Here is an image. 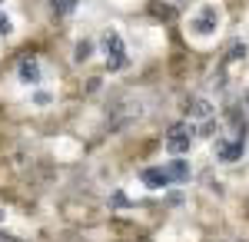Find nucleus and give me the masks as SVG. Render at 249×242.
Masks as SVG:
<instances>
[{
    "label": "nucleus",
    "mask_w": 249,
    "mask_h": 242,
    "mask_svg": "<svg viewBox=\"0 0 249 242\" xmlns=\"http://www.w3.org/2000/svg\"><path fill=\"white\" fill-rule=\"evenodd\" d=\"M77 63H83V60H90V56H93V43H90V40H80L77 43Z\"/></svg>",
    "instance_id": "nucleus-11"
},
{
    "label": "nucleus",
    "mask_w": 249,
    "mask_h": 242,
    "mask_svg": "<svg viewBox=\"0 0 249 242\" xmlns=\"http://www.w3.org/2000/svg\"><path fill=\"white\" fill-rule=\"evenodd\" d=\"M10 30H14V27H10V20L3 17V14H0V34H3V37H7V34H10Z\"/></svg>",
    "instance_id": "nucleus-13"
},
{
    "label": "nucleus",
    "mask_w": 249,
    "mask_h": 242,
    "mask_svg": "<svg viewBox=\"0 0 249 242\" xmlns=\"http://www.w3.org/2000/svg\"><path fill=\"white\" fill-rule=\"evenodd\" d=\"M243 143H246V139H236V143H226V139H216V156H219L223 163H236V159L243 156Z\"/></svg>",
    "instance_id": "nucleus-5"
},
{
    "label": "nucleus",
    "mask_w": 249,
    "mask_h": 242,
    "mask_svg": "<svg viewBox=\"0 0 249 242\" xmlns=\"http://www.w3.org/2000/svg\"><path fill=\"white\" fill-rule=\"evenodd\" d=\"M239 56H246V43H232L230 53H226V60H239Z\"/></svg>",
    "instance_id": "nucleus-12"
},
{
    "label": "nucleus",
    "mask_w": 249,
    "mask_h": 242,
    "mask_svg": "<svg viewBox=\"0 0 249 242\" xmlns=\"http://www.w3.org/2000/svg\"><path fill=\"white\" fill-rule=\"evenodd\" d=\"M34 100H37V106H47V103H50V96H47V93H37Z\"/></svg>",
    "instance_id": "nucleus-15"
},
{
    "label": "nucleus",
    "mask_w": 249,
    "mask_h": 242,
    "mask_svg": "<svg viewBox=\"0 0 249 242\" xmlns=\"http://www.w3.org/2000/svg\"><path fill=\"white\" fill-rule=\"evenodd\" d=\"M216 27H219V7H216V3H206V7L199 10V17L193 20V34H196V37H213Z\"/></svg>",
    "instance_id": "nucleus-4"
},
{
    "label": "nucleus",
    "mask_w": 249,
    "mask_h": 242,
    "mask_svg": "<svg viewBox=\"0 0 249 242\" xmlns=\"http://www.w3.org/2000/svg\"><path fill=\"white\" fill-rule=\"evenodd\" d=\"M143 183H146L150 189H163V186H170L173 179L166 176L163 166H150V169H143Z\"/></svg>",
    "instance_id": "nucleus-6"
},
{
    "label": "nucleus",
    "mask_w": 249,
    "mask_h": 242,
    "mask_svg": "<svg viewBox=\"0 0 249 242\" xmlns=\"http://www.w3.org/2000/svg\"><path fill=\"white\" fill-rule=\"evenodd\" d=\"M103 50H107V67H110V70L126 67V47H123V37H120L116 30H107V34H103Z\"/></svg>",
    "instance_id": "nucleus-2"
},
{
    "label": "nucleus",
    "mask_w": 249,
    "mask_h": 242,
    "mask_svg": "<svg viewBox=\"0 0 249 242\" xmlns=\"http://www.w3.org/2000/svg\"><path fill=\"white\" fill-rule=\"evenodd\" d=\"M140 113H143V103L140 100H120V103H113V110H110V130L130 126Z\"/></svg>",
    "instance_id": "nucleus-1"
},
{
    "label": "nucleus",
    "mask_w": 249,
    "mask_h": 242,
    "mask_svg": "<svg viewBox=\"0 0 249 242\" xmlns=\"http://www.w3.org/2000/svg\"><path fill=\"white\" fill-rule=\"evenodd\" d=\"M186 113H190V116H210L213 106H210V100L196 96V100H190V103H186Z\"/></svg>",
    "instance_id": "nucleus-9"
},
{
    "label": "nucleus",
    "mask_w": 249,
    "mask_h": 242,
    "mask_svg": "<svg viewBox=\"0 0 249 242\" xmlns=\"http://www.w3.org/2000/svg\"><path fill=\"white\" fill-rule=\"evenodd\" d=\"M17 76L23 80V83H40V67H37V60H20V67H17Z\"/></svg>",
    "instance_id": "nucleus-7"
},
{
    "label": "nucleus",
    "mask_w": 249,
    "mask_h": 242,
    "mask_svg": "<svg viewBox=\"0 0 249 242\" xmlns=\"http://www.w3.org/2000/svg\"><path fill=\"white\" fill-rule=\"evenodd\" d=\"M199 133H203V136H213V133H216V123H203V130H199Z\"/></svg>",
    "instance_id": "nucleus-14"
},
{
    "label": "nucleus",
    "mask_w": 249,
    "mask_h": 242,
    "mask_svg": "<svg viewBox=\"0 0 249 242\" xmlns=\"http://www.w3.org/2000/svg\"><path fill=\"white\" fill-rule=\"evenodd\" d=\"M190 143H193V130L186 123H173L170 130H166V149L170 153L183 156V153H190Z\"/></svg>",
    "instance_id": "nucleus-3"
},
{
    "label": "nucleus",
    "mask_w": 249,
    "mask_h": 242,
    "mask_svg": "<svg viewBox=\"0 0 249 242\" xmlns=\"http://www.w3.org/2000/svg\"><path fill=\"white\" fill-rule=\"evenodd\" d=\"M50 7H53V14H57V17H67V14L77 7V0H50Z\"/></svg>",
    "instance_id": "nucleus-10"
},
{
    "label": "nucleus",
    "mask_w": 249,
    "mask_h": 242,
    "mask_svg": "<svg viewBox=\"0 0 249 242\" xmlns=\"http://www.w3.org/2000/svg\"><path fill=\"white\" fill-rule=\"evenodd\" d=\"M163 169H166V176H170L173 183H186V179H190V166H186L183 159H173L170 166H163Z\"/></svg>",
    "instance_id": "nucleus-8"
}]
</instances>
